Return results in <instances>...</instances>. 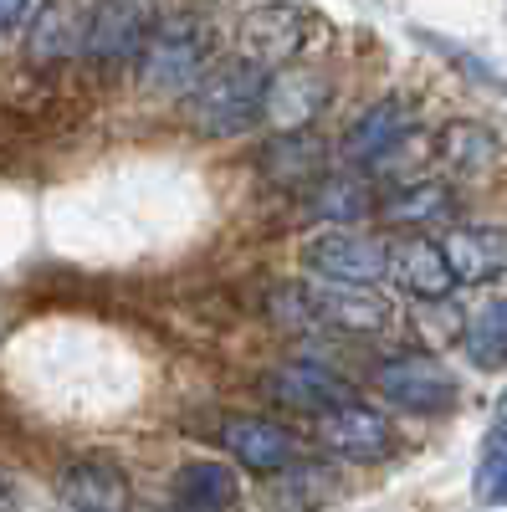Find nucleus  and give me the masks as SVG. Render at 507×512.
<instances>
[{
    "label": "nucleus",
    "instance_id": "1",
    "mask_svg": "<svg viewBox=\"0 0 507 512\" xmlns=\"http://www.w3.org/2000/svg\"><path fill=\"white\" fill-rule=\"evenodd\" d=\"M267 88H272V77H267L262 62H251V57L216 62L200 77V88L190 93V103H185L190 128L205 134V139L246 134L257 118H267Z\"/></svg>",
    "mask_w": 507,
    "mask_h": 512
},
{
    "label": "nucleus",
    "instance_id": "2",
    "mask_svg": "<svg viewBox=\"0 0 507 512\" xmlns=\"http://www.w3.org/2000/svg\"><path fill=\"white\" fill-rule=\"evenodd\" d=\"M210 52H216V41H210L205 21H195V16L159 21L154 41L139 57V77H144V88L159 93V98H180V93L190 98L200 88V77L210 72Z\"/></svg>",
    "mask_w": 507,
    "mask_h": 512
},
{
    "label": "nucleus",
    "instance_id": "3",
    "mask_svg": "<svg viewBox=\"0 0 507 512\" xmlns=\"http://www.w3.org/2000/svg\"><path fill=\"white\" fill-rule=\"evenodd\" d=\"M159 31V0H93L88 31H82V57L98 67H123L144 57Z\"/></svg>",
    "mask_w": 507,
    "mask_h": 512
},
{
    "label": "nucleus",
    "instance_id": "4",
    "mask_svg": "<svg viewBox=\"0 0 507 512\" xmlns=\"http://www.w3.org/2000/svg\"><path fill=\"white\" fill-rule=\"evenodd\" d=\"M318 16L308 6H292V0H272L241 16V57L262 62V67H287L308 41L318 36Z\"/></svg>",
    "mask_w": 507,
    "mask_h": 512
},
{
    "label": "nucleus",
    "instance_id": "5",
    "mask_svg": "<svg viewBox=\"0 0 507 512\" xmlns=\"http://www.w3.org/2000/svg\"><path fill=\"white\" fill-rule=\"evenodd\" d=\"M303 267L318 272L323 282H349V287H374L379 277H390V246H379L369 236H354L344 226H328L303 246Z\"/></svg>",
    "mask_w": 507,
    "mask_h": 512
},
{
    "label": "nucleus",
    "instance_id": "6",
    "mask_svg": "<svg viewBox=\"0 0 507 512\" xmlns=\"http://www.w3.org/2000/svg\"><path fill=\"white\" fill-rule=\"evenodd\" d=\"M374 384L379 395L395 400L400 410H415V415H441L456 405V379L441 359L431 354H395L374 369Z\"/></svg>",
    "mask_w": 507,
    "mask_h": 512
},
{
    "label": "nucleus",
    "instance_id": "7",
    "mask_svg": "<svg viewBox=\"0 0 507 512\" xmlns=\"http://www.w3.org/2000/svg\"><path fill=\"white\" fill-rule=\"evenodd\" d=\"M267 390H272L277 405L308 410V415H333V410H344V405L359 400L344 374H333L328 364H313V359H292V364L272 369Z\"/></svg>",
    "mask_w": 507,
    "mask_h": 512
},
{
    "label": "nucleus",
    "instance_id": "8",
    "mask_svg": "<svg viewBox=\"0 0 507 512\" xmlns=\"http://www.w3.org/2000/svg\"><path fill=\"white\" fill-rule=\"evenodd\" d=\"M313 323L344 328V333H379L390 323V297H379L374 287H349V282H303Z\"/></svg>",
    "mask_w": 507,
    "mask_h": 512
},
{
    "label": "nucleus",
    "instance_id": "9",
    "mask_svg": "<svg viewBox=\"0 0 507 512\" xmlns=\"http://www.w3.org/2000/svg\"><path fill=\"white\" fill-rule=\"evenodd\" d=\"M318 436L333 456H349V461H379L395 451V425L374 405H359V400L333 415H318Z\"/></svg>",
    "mask_w": 507,
    "mask_h": 512
},
{
    "label": "nucleus",
    "instance_id": "10",
    "mask_svg": "<svg viewBox=\"0 0 507 512\" xmlns=\"http://www.w3.org/2000/svg\"><path fill=\"white\" fill-rule=\"evenodd\" d=\"M221 446L257 477L282 472V466L292 461V431H282V425L267 420V415H226Z\"/></svg>",
    "mask_w": 507,
    "mask_h": 512
},
{
    "label": "nucleus",
    "instance_id": "11",
    "mask_svg": "<svg viewBox=\"0 0 507 512\" xmlns=\"http://www.w3.org/2000/svg\"><path fill=\"white\" fill-rule=\"evenodd\" d=\"M390 277H395L400 292L420 297V303H441V297L456 287L446 251L436 241H426V236H400L390 246Z\"/></svg>",
    "mask_w": 507,
    "mask_h": 512
},
{
    "label": "nucleus",
    "instance_id": "12",
    "mask_svg": "<svg viewBox=\"0 0 507 512\" xmlns=\"http://www.w3.org/2000/svg\"><path fill=\"white\" fill-rule=\"evenodd\" d=\"M405 134H410V108L400 98H385V103H369L349 123V134H344V144H338V154H344L349 164H374V159L395 154Z\"/></svg>",
    "mask_w": 507,
    "mask_h": 512
},
{
    "label": "nucleus",
    "instance_id": "13",
    "mask_svg": "<svg viewBox=\"0 0 507 512\" xmlns=\"http://www.w3.org/2000/svg\"><path fill=\"white\" fill-rule=\"evenodd\" d=\"M82 31H88V11H77V0H47L31 21L26 36V62L31 67H57L82 52Z\"/></svg>",
    "mask_w": 507,
    "mask_h": 512
},
{
    "label": "nucleus",
    "instance_id": "14",
    "mask_svg": "<svg viewBox=\"0 0 507 512\" xmlns=\"http://www.w3.org/2000/svg\"><path fill=\"white\" fill-rule=\"evenodd\" d=\"M441 251H446L456 282L482 287V282H497L507 272V231L502 226H456Z\"/></svg>",
    "mask_w": 507,
    "mask_h": 512
},
{
    "label": "nucleus",
    "instance_id": "15",
    "mask_svg": "<svg viewBox=\"0 0 507 512\" xmlns=\"http://www.w3.org/2000/svg\"><path fill=\"white\" fill-rule=\"evenodd\" d=\"M236 502V472L226 461H190L175 472L169 507L175 512H231Z\"/></svg>",
    "mask_w": 507,
    "mask_h": 512
},
{
    "label": "nucleus",
    "instance_id": "16",
    "mask_svg": "<svg viewBox=\"0 0 507 512\" xmlns=\"http://www.w3.org/2000/svg\"><path fill=\"white\" fill-rule=\"evenodd\" d=\"M57 492L72 512H123V502H129L123 472L108 461H72L57 482Z\"/></svg>",
    "mask_w": 507,
    "mask_h": 512
},
{
    "label": "nucleus",
    "instance_id": "17",
    "mask_svg": "<svg viewBox=\"0 0 507 512\" xmlns=\"http://www.w3.org/2000/svg\"><path fill=\"white\" fill-rule=\"evenodd\" d=\"M323 169V139L308 128H287L262 149V175L277 185H308Z\"/></svg>",
    "mask_w": 507,
    "mask_h": 512
},
{
    "label": "nucleus",
    "instance_id": "18",
    "mask_svg": "<svg viewBox=\"0 0 507 512\" xmlns=\"http://www.w3.org/2000/svg\"><path fill=\"white\" fill-rule=\"evenodd\" d=\"M328 98V82L318 72H303V67H292L282 77H272V88H267V118L282 123V134L287 128H303Z\"/></svg>",
    "mask_w": 507,
    "mask_h": 512
},
{
    "label": "nucleus",
    "instance_id": "19",
    "mask_svg": "<svg viewBox=\"0 0 507 512\" xmlns=\"http://www.w3.org/2000/svg\"><path fill=\"white\" fill-rule=\"evenodd\" d=\"M461 349H467V359L477 369H497L507 364V297H497V303H482L467 328H461Z\"/></svg>",
    "mask_w": 507,
    "mask_h": 512
},
{
    "label": "nucleus",
    "instance_id": "20",
    "mask_svg": "<svg viewBox=\"0 0 507 512\" xmlns=\"http://www.w3.org/2000/svg\"><path fill=\"white\" fill-rule=\"evenodd\" d=\"M308 210L318 221H328V226H349V221H359L369 210V195H364L359 180H323V185H313Z\"/></svg>",
    "mask_w": 507,
    "mask_h": 512
},
{
    "label": "nucleus",
    "instance_id": "21",
    "mask_svg": "<svg viewBox=\"0 0 507 512\" xmlns=\"http://www.w3.org/2000/svg\"><path fill=\"white\" fill-rule=\"evenodd\" d=\"M441 210H446V190L441 185H410V190L385 200L390 221H431V216H441Z\"/></svg>",
    "mask_w": 507,
    "mask_h": 512
},
{
    "label": "nucleus",
    "instance_id": "22",
    "mask_svg": "<svg viewBox=\"0 0 507 512\" xmlns=\"http://www.w3.org/2000/svg\"><path fill=\"white\" fill-rule=\"evenodd\" d=\"M446 149L461 169H487L497 159V139L487 134V128H472V123H461V128H446Z\"/></svg>",
    "mask_w": 507,
    "mask_h": 512
},
{
    "label": "nucleus",
    "instance_id": "23",
    "mask_svg": "<svg viewBox=\"0 0 507 512\" xmlns=\"http://www.w3.org/2000/svg\"><path fill=\"white\" fill-rule=\"evenodd\" d=\"M477 497L482 502H507V451H492L487 461H482V472H477Z\"/></svg>",
    "mask_w": 507,
    "mask_h": 512
},
{
    "label": "nucleus",
    "instance_id": "24",
    "mask_svg": "<svg viewBox=\"0 0 507 512\" xmlns=\"http://www.w3.org/2000/svg\"><path fill=\"white\" fill-rule=\"evenodd\" d=\"M487 446H492V451H507V390H502L497 415H492V425H487Z\"/></svg>",
    "mask_w": 507,
    "mask_h": 512
},
{
    "label": "nucleus",
    "instance_id": "25",
    "mask_svg": "<svg viewBox=\"0 0 507 512\" xmlns=\"http://www.w3.org/2000/svg\"><path fill=\"white\" fill-rule=\"evenodd\" d=\"M26 6H31V0H0V31H11L26 16Z\"/></svg>",
    "mask_w": 507,
    "mask_h": 512
},
{
    "label": "nucleus",
    "instance_id": "26",
    "mask_svg": "<svg viewBox=\"0 0 507 512\" xmlns=\"http://www.w3.org/2000/svg\"><path fill=\"white\" fill-rule=\"evenodd\" d=\"M0 512H16V497H11V487L0 482Z\"/></svg>",
    "mask_w": 507,
    "mask_h": 512
}]
</instances>
